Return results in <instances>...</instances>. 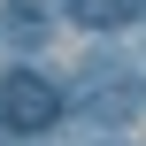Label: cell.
Here are the masks:
<instances>
[{
  "label": "cell",
  "mask_w": 146,
  "mask_h": 146,
  "mask_svg": "<svg viewBox=\"0 0 146 146\" xmlns=\"http://www.w3.org/2000/svg\"><path fill=\"white\" fill-rule=\"evenodd\" d=\"M69 15H85V23H115V15H131V0H69Z\"/></svg>",
  "instance_id": "obj_2"
},
{
  "label": "cell",
  "mask_w": 146,
  "mask_h": 146,
  "mask_svg": "<svg viewBox=\"0 0 146 146\" xmlns=\"http://www.w3.org/2000/svg\"><path fill=\"white\" fill-rule=\"evenodd\" d=\"M54 115H62V85H46L38 69L0 77V123H15V131H46Z\"/></svg>",
  "instance_id": "obj_1"
}]
</instances>
